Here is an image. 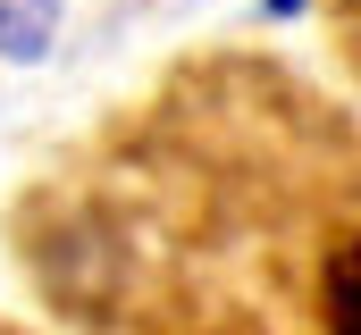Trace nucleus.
<instances>
[{
	"label": "nucleus",
	"mask_w": 361,
	"mask_h": 335,
	"mask_svg": "<svg viewBox=\"0 0 361 335\" xmlns=\"http://www.w3.org/2000/svg\"><path fill=\"white\" fill-rule=\"evenodd\" d=\"M51 25H59V0H0V59H42L51 51Z\"/></svg>",
	"instance_id": "1"
},
{
	"label": "nucleus",
	"mask_w": 361,
	"mask_h": 335,
	"mask_svg": "<svg viewBox=\"0 0 361 335\" xmlns=\"http://www.w3.org/2000/svg\"><path fill=\"white\" fill-rule=\"evenodd\" d=\"M328 335H361V244L328 268Z\"/></svg>",
	"instance_id": "2"
},
{
	"label": "nucleus",
	"mask_w": 361,
	"mask_h": 335,
	"mask_svg": "<svg viewBox=\"0 0 361 335\" xmlns=\"http://www.w3.org/2000/svg\"><path fill=\"white\" fill-rule=\"evenodd\" d=\"M261 8H269V17H302L311 0H261Z\"/></svg>",
	"instance_id": "3"
}]
</instances>
